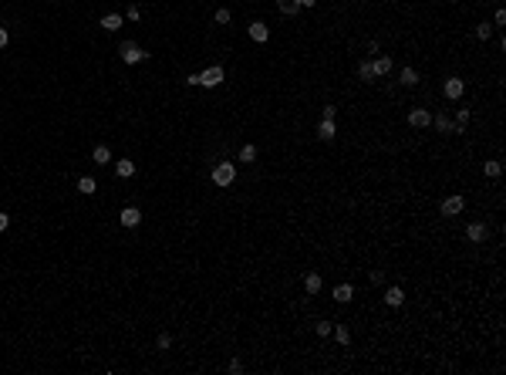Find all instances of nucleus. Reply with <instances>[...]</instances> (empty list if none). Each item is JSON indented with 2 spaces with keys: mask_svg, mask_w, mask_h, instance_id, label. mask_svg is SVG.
I'll return each mask as SVG.
<instances>
[{
  "mask_svg": "<svg viewBox=\"0 0 506 375\" xmlns=\"http://www.w3.org/2000/svg\"><path fill=\"white\" fill-rule=\"evenodd\" d=\"M300 7H307V10H311V7H318V0H300Z\"/></svg>",
  "mask_w": 506,
  "mask_h": 375,
  "instance_id": "4c0bfd02",
  "label": "nucleus"
},
{
  "mask_svg": "<svg viewBox=\"0 0 506 375\" xmlns=\"http://www.w3.org/2000/svg\"><path fill=\"white\" fill-rule=\"evenodd\" d=\"M466 237H469V240H472V244H483V240H486V237H489L486 223H469V226H466Z\"/></svg>",
  "mask_w": 506,
  "mask_h": 375,
  "instance_id": "6e6552de",
  "label": "nucleus"
},
{
  "mask_svg": "<svg viewBox=\"0 0 506 375\" xmlns=\"http://www.w3.org/2000/svg\"><path fill=\"white\" fill-rule=\"evenodd\" d=\"M216 24H230V10H226V7L216 10Z\"/></svg>",
  "mask_w": 506,
  "mask_h": 375,
  "instance_id": "7c9ffc66",
  "label": "nucleus"
},
{
  "mask_svg": "<svg viewBox=\"0 0 506 375\" xmlns=\"http://www.w3.org/2000/svg\"><path fill=\"white\" fill-rule=\"evenodd\" d=\"M115 172H118L122 179H129V176H135V162H132V159H122V162H115Z\"/></svg>",
  "mask_w": 506,
  "mask_h": 375,
  "instance_id": "a211bd4d",
  "label": "nucleus"
},
{
  "mask_svg": "<svg viewBox=\"0 0 506 375\" xmlns=\"http://www.w3.org/2000/svg\"><path fill=\"white\" fill-rule=\"evenodd\" d=\"M92 159L98 162V166H108V162H112V152H108V146H94Z\"/></svg>",
  "mask_w": 506,
  "mask_h": 375,
  "instance_id": "f3484780",
  "label": "nucleus"
},
{
  "mask_svg": "<svg viewBox=\"0 0 506 375\" xmlns=\"http://www.w3.org/2000/svg\"><path fill=\"white\" fill-rule=\"evenodd\" d=\"M483 172H486L489 179H496V176H500V172H503V166H500V162H496V159H489L486 166H483Z\"/></svg>",
  "mask_w": 506,
  "mask_h": 375,
  "instance_id": "393cba45",
  "label": "nucleus"
},
{
  "mask_svg": "<svg viewBox=\"0 0 506 375\" xmlns=\"http://www.w3.org/2000/svg\"><path fill=\"white\" fill-rule=\"evenodd\" d=\"M240 162H257V146H250V142H246L243 149H240Z\"/></svg>",
  "mask_w": 506,
  "mask_h": 375,
  "instance_id": "5701e85b",
  "label": "nucleus"
},
{
  "mask_svg": "<svg viewBox=\"0 0 506 375\" xmlns=\"http://www.w3.org/2000/svg\"><path fill=\"white\" fill-rule=\"evenodd\" d=\"M371 68H375V78L388 75V71H392V57H388V54H375V61H371Z\"/></svg>",
  "mask_w": 506,
  "mask_h": 375,
  "instance_id": "9b49d317",
  "label": "nucleus"
},
{
  "mask_svg": "<svg viewBox=\"0 0 506 375\" xmlns=\"http://www.w3.org/2000/svg\"><path fill=\"white\" fill-rule=\"evenodd\" d=\"M7 226H10V216H7V213H0V233H3Z\"/></svg>",
  "mask_w": 506,
  "mask_h": 375,
  "instance_id": "e433bc0d",
  "label": "nucleus"
},
{
  "mask_svg": "<svg viewBox=\"0 0 506 375\" xmlns=\"http://www.w3.org/2000/svg\"><path fill=\"white\" fill-rule=\"evenodd\" d=\"M277 7H280V14H287V17H294L300 10V0H277Z\"/></svg>",
  "mask_w": 506,
  "mask_h": 375,
  "instance_id": "aec40b11",
  "label": "nucleus"
},
{
  "mask_svg": "<svg viewBox=\"0 0 506 375\" xmlns=\"http://www.w3.org/2000/svg\"><path fill=\"white\" fill-rule=\"evenodd\" d=\"M230 372L240 375V372H243V362H240V358H233V362H230Z\"/></svg>",
  "mask_w": 506,
  "mask_h": 375,
  "instance_id": "473e14b6",
  "label": "nucleus"
},
{
  "mask_svg": "<svg viewBox=\"0 0 506 375\" xmlns=\"http://www.w3.org/2000/svg\"><path fill=\"white\" fill-rule=\"evenodd\" d=\"M118 223H122V226H138V223H142V213H138V207H125L122 213H118Z\"/></svg>",
  "mask_w": 506,
  "mask_h": 375,
  "instance_id": "0eeeda50",
  "label": "nucleus"
},
{
  "mask_svg": "<svg viewBox=\"0 0 506 375\" xmlns=\"http://www.w3.org/2000/svg\"><path fill=\"white\" fill-rule=\"evenodd\" d=\"M199 85H203V88H216V85H223V68H220V64L206 68V71L199 75Z\"/></svg>",
  "mask_w": 506,
  "mask_h": 375,
  "instance_id": "20e7f679",
  "label": "nucleus"
},
{
  "mask_svg": "<svg viewBox=\"0 0 506 375\" xmlns=\"http://www.w3.org/2000/svg\"><path fill=\"white\" fill-rule=\"evenodd\" d=\"M462 210H466V200H462L459 193H456V196H446V200H442V216H459Z\"/></svg>",
  "mask_w": 506,
  "mask_h": 375,
  "instance_id": "39448f33",
  "label": "nucleus"
},
{
  "mask_svg": "<svg viewBox=\"0 0 506 375\" xmlns=\"http://www.w3.org/2000/svg\"><path fill=\"white\" fill-rule=\"evenodd\" d=\"M321 287H324V277L311 270V274L304 277V291H307V294H321Z\"/></svg>",
  "mask_w": 506,
  "mask_h": 375,
  "instance_id": "1a4fd4ad",
  "label": "nucleus"
},
{
  "mask_svg": "<svg viewBox=\"0 0 506 375\" xmlns=\"http://www.w3.org/2000/svg\"><path fill=\"white\" fill-rule=\"evenodd\" d=\"M125 17H129V20H138V17H142V10H138V7H135V3H132L129 10H125Z\"/></svg>",
  "mask_w": 506,
  "mask_h": 375,
  "instance_id": "2f4dec72",
  "label": "nucleus"
},
{
  "mask_svg": "<svg viewBox=\"0 0 506 375\" xmlns=\"http://www.w3.org/2000/svg\"><path fill=\"white\" fill-rule=\"evenodd\" d=\"M155 345H159V352H166V348H169V345H172V338H169V335H166V331H162V335H159V338H155Z\"/></svg>",
  "mask_w": 506,
  "mask_h": 375,
  "instance_id": "c85d7f7f",
  "label": "nucleus"
},
{
  "mask_svg": "<svg viewBox=\"0 0 506 375\" xmlns=\"http://www.w3.org/2000/svg\"><path fill=\"white\" fill-rule=\"evenodd\" d=\"M118 51H122V61H125V64H142V61L149 57L142 48H138V44H135V41H122V48H118Z\"/></svg>",
  "mask_w": 506,
  "mask_h": 375,
  "instance_id": "f03ea898",
  "label": "nucleus"
},
{
  "mask_svg": "<svg viewBox=\"0 0 506 375\" xmlns=\"http://www.w3.org/2000/svg\"><path fill=\"white\" fill-rule=\"evenodd\" d=\"M409 125H412V129H425V125H432V112H429V108H412V112H409Z\"/></svg>",
  "mask_w": 506,
  "mask_h": 375,
  "instance_id": "423d86ee",
  "label": "nucleus"
},
{
  "mask_svg": "<svg viewBox=\"0 0 506 375\" xmlns=\"http://www.w3.org/2000/svg\"><path fill=\"white\" fill-rule=\"evenodd\" d=\"M452 125H456V132H462L469 125V108H459L456 112V118H452Z\"/></svg>",
  "mask_w": 506,
  "mask_h": 375,
  "instance_id": "4be33fe9",
  "label": "nucleus"
},
{
  "mask_svg": "<svg viewBox=\"0 0 506 375\" xmlns=\"http://www.w3.org/2000/svg\"><path fill=\"white\" fill-rule=\"evenodd\" d=\"M493 24H496V27H503V24H506V10H496V17H493Z\"/></svg>",
  "mask_w": 506,
  "mask_h": 375,
  "instance_id": "f704fd0d",
  "label": "nucleus"
},
{
  "mask_svg": "<svg viewBox=\"0 0 506 375\" xmlns=\"http://www.w3.org/2000/svg\"><path fill=\"white\" fill-rule=\"evenodd\" d=\"M233 179H236V166L233 162H216L213 166V183L216 186H230Z\"/></svg>",
  "mask_w": 506,
  "mask_h": 375,
  "instance_id": "f257e3e1",
  "label": "nucleus"
},
{
  "mask_svg": "<svg viewBox=\"0 0 506 375\" xmlns=\"http://www.w3.org/2000/svg\"><path fill=\"white\" fill-rule=\"evenodd\" d=\"M385 304H388V308H402V304H405V291H402V287H388V291H385Z\"/></svg>",
  "mask_w": 506,
  "mask_h": 375,
  "instance_id": "9d476101",
  "label": "nucleus"
},
{
  "mask_svg": "<svg viewBox=\"0 0 506 375\" xmlns=\"http://www.w3.org/2000/svg\"><path fill=\"white\" fill-rule=\"evenodd\" d=\"M476 38H479V41L493 38V24H479V27H476Z\"/></svg>",
  "mask_w": 506,
  "mask_h": 375,
  "instance_id": "cd10ccee",
  "label": "nucleus"
},
{
  "mask_svg": "<svg viewBox=\"0 0 506 375\" xmlns=\"http://www.w3.org/2000/svg\"><path fill=\"white\" fill-rule=\"evenodd\" d=\"M402 81H405L409 88H412V85H418V71H415V68H402Z\"/></svg>",
  "mask_w": 506,
  "mask_h": 375,
  "instance_id": "b1692460",
  "label": "nucleus"
},
{
  "mask_svg": "<svg viewBox=\"0 0 506 375\" xmlns=\"http://www.w3.org/2000/svg\"><path fill=\"white\" fill-rule=\"evenodd\" d=\"M334 115H337L334 105H324V118H331V122H334Z\"/></svg>",
  "mask_w": 506,
  "mask_h": 375,
  "instance_id": "c9c22d12",
  "label": "nucleus"
},
{
  "mask_svg": "<svg viewBox=\"0 0 506 375\" xmlns=\"http://www.w3.org/2000/svg\"><path fill=\"white\" fill-rule=\"evenodd\" d=\"M318 135H321V139H324V142H331V139H334V135H337V132H334V122H331V118H321V125H318Z\"/></svg>",
  "mask_w": 506,
  "mask_h": 375,
  "instance_id": "ddd939ff",
  "label": "nucleus"
},
{
  "mask_svg": "<svg viewBox=\"0 0 506 375\" xmlns=\"http://www.w3.org/2000/svg\"><path fill=\"white\" fill-rule=\"evenodd\" d=\"M351 298H355V287H351V284H337V287H334V301L348 304Z\"/></svg>",
  "mask_w": 506,
  "mask_h": 375,
  "instance_id": "4468645a",
  "label": "nucleus"
},
{
  "mask_svg": "<svg viewBox=\"0 0 506 375\" xmlns=\"http://www.w3.org/2000/svg\"><path fill=\"white\" fill-rule=\"evenodd\" d=\"M78 189H81L85 196H92V193H98V179H94V176H81V179H78Z\"/></svg>",
  "mask_w": 506,
  "mask_h": 375,
  "instance_id": "dca6fc26",
  "label": "nucleus"
},
{
  "mask_svg": "<svg viewBox=\"0 0 506 375\" xmlns=\"http://www.w3.org/2000/svg\"><path fill=\"white\" fill-rule=\"evenodd\" d=\"M432 122H435V132H442V135H446V132H456V125H452V118H449V115H442V112L435 115Z\"/></svg>",
  "mask_w": 506,
  "mask_h": 375,
  "instance_id": "2eb2a0df",
  "label": "nucleus"
},
{
  "mask_svg": "<svg viewBox=\"0 0 506 375\" xmlns=\"http://www.w3.org/2000/svg\"><path fill=\"white\" fill-rule=\"evenodd\" d=\"M7 44H10V31H7V27H0V48H7Z\"/></svg>",
  "mask_w": 506,
  "mask_h": 375,
  "instance_id": "72a5a7b5",
  "label": "nucleus"
},
{
  "mask_svg": "<svg viewBox=\"0 0 506 375\" xmlns=\"http://www.w3.org/2000/svg\"><path fill=\"white\" fill-rule=\"evenodd\" d=\"M358 78H361V81H375V68H371V61H361V64H358Z\"/></svg>",
  "mask_w": 506,
  "mask_h": 375,
  "instance_id": "412c9836",
  "label": "nucleus"
},
{
  "mask_svg": "<svg viewBox=\"0 0 506 375\" xmlns=\"http://www.w3.org/2000/svg\"><path fill=\"white\" fill-rule=\"evenodd\" d=\"M442 92H446V98H449V102H459V98H462V92H466V81H462V78H446Z\"/></svg>",
  "mask_w": 506,
  "mask_h": 375,
  "instance_id": "7ed1b4c3",
  "label": "nucleus"
},
{
  "mask_svg": "<svg viewBox=\"0 0 506 375\" xmlns=\"http://www.w3.org/2000/svg\"><path fill=\"white\" fill-rule=\"evenodd\" d=\"M368 281H371V284H385V270H371Z\"/></svg>",
  "mask_w": 506,
  "mask_h": 375,
  "instance_id": "c756f323",
  "label": "nucleus"
},
{
  "mask_svg": "<svg viewBox=\"0 0 506 375\" xmlns=\"http://www.w3.org/2000/svg\"><path fill=\"white\" fill-rule=\"evenodd\" d=\"M122 20H125L122 14H105V17H101V27H105V31H118Z\"/></svg>",
  "mask_w": 506,
  "mask_h": 375,
  "instance_id": "6ab92c4d",
  "label": "nucleus"
},
{
  "mask_svg": "<svg viewBox=\"0 0 506 375\" xmlns=\"http://www.w3.org/2000/svg\"><path fill=\"white\" fill-rule=\"evenodd\" d=\"M250 38H253V41H260V44H263V41L270 38V27H267L263 20H253V24H250Z\"/></svg>",
  "mask_w": 506,
  "mask_h": 375,
  "instance_id": "f8f14e48",
  "label": "nucleus"
},
{
  "mask_svg": "<svg viewBox=\"0 0 506 375\" xmlns=\"http://www.w3.org/2000/svg\"><path fill=\"white\" fill-rule=\"evenodd\" d=\"M331 335H337V341H341V345H348V341H351V331H348L344 324H334V331H331Z\"/></svg>",
  "mask_w": 506,
  "mask_h": 375,
  "instance_id": "a878e982",
  "label": "nucleus"
},
{
  "mask_svg": "<svg viewBox=\"0 0 506 375\" xmlns=\"http://www.w3.org/2000/svg\"><path fill=\"white\" fill-rule=\"evenodd\" d=\"M314 331H318L321 338H327L331 331H334V324H331V321H318V324H314Z\"/></svg>",
  "mask_w": 506,
  "mask_h": 375,
  "instance_id": "bb28decb",
  "label": "nucleus"
}]
</instances>
